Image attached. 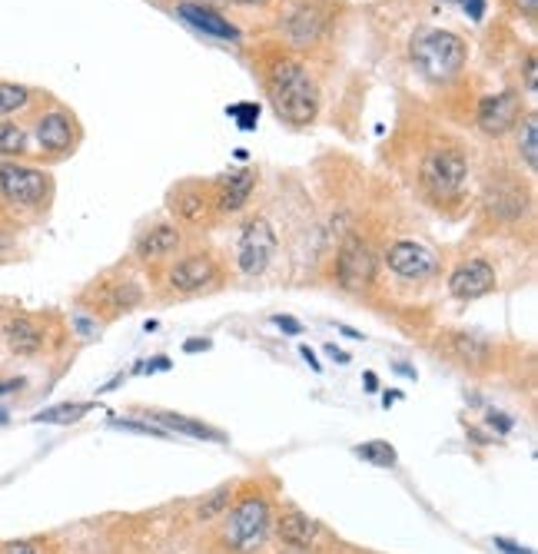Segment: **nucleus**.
Segmentation results:
<instances>
[{"label": "nucleus", "mask_w": 538, "mask_h": 554, "mask_svg": "<svg viewBox=\"0 0 538 554\" xmlns=\"http://www.w3.org/2000/svg\"><path fill=\"white\" fill-rule=\"evenodd\" d=\"M266 93L276 117L289 127H309L319 117V90L316 80L299 60L279 57L266 67Z\"/></svg>", "instance_id": "1"}, {"label": "nucleus", "mask_w": 538, "mask_h": 554, "mask_svg": "<svg viewBox=\"0 0 538 554\" xmlns=\"http://www.w3.org/2000/svg\"><path fill=\"white\" fill-rule=\"evenodd\" d=\"M409 57H412V67H416L426 80L449 83L462 73L469 50H465V40L459 34L442 30V27H429L412 37Z\"/></svg>", "instance_id": "2"}, {"label": "nucleus", "mask_w": 538, "mask_h": 554, "mask_svg": "<svg viewBox=\"0 0 538 554\" xmlns=\"http://www.w3.org/2000/svg\"><path fill=\"white\" fill-rule=\"evenodd\" d=\"M269 521H273V515H269V505L263 495H250L236 508H226V515H223L226 548L236 554H256L266 545Z\"/></svg>", "instance_id": "3"}, {"label": "nucleus", "mask_w": 538, "mask_h": 554, "mask_svg": "<svg viewBox=\"0 0 538 554\" xmlns=\"http://www.w3.org/2000/svg\"><path fill=\"white\" fill-rule=\"evenodd\" d=\"M419 180L432 200H452V196L462 193L465 180H469V160H465V153L455 143L432 146L426 160H422Z\"/></svg>", "instance_id": "4"}, {"label": "nucleus", "mask_w": 538, "mask_h": 554, "mask_svg": "<svg viewBox=\"0 0 538 554\" xmlns=\"http://www.w3.org/2000/svg\"><path fill=\"white\" fill-rule=\"evenodd\" d=\"M54 183L37 166H24L17 160H0V196L17 209H40L47 206Z\"/></svg>", "instance_id": "5"}, {"label": "nucleus", "mask_w": 538, "mask_h": 554, "mask_svg": "<svg viewBox=\"0 0 538 554\" xmlns=\"http://www.w3.org/2000/svg\"><path fill=\"white\" fill-rule=\"evenodd\" d=\"M376 269H379V259L372 253L369 239H362L359 233H349L343 243H339V253H336V286L346 289V292H362L376 282Z\"/></svg>", "instance_id": "6"}, {"label": "nucleus", "mask_w": 538, "mask_h": 554, "mask_svg": "<svg viewBox=\"0 0 538 554\" xmlns=\"http://www.w3.org/2000/svg\"><path fill=\"white\" fill-rule=\"evenodd\" d=\"M279 253V236H276V229L269 219L263 216H256L250 219V223L243 226V233H240V246H236V263H240V273L243 276H263L269 263L276 259Z\"/></svg>", "instance_id": "7"}, {"label": "nucleus", "mask_w": 538, "mask_h": 554, "mask_svg": "<svg viewBox=\"0 0 538 554\" xmlns=\"http://www.w3.org/2000/svg\"><path fill=\"white\" fill-rule=\"evenodd\" d=\"M216 282H220V266L210 253L183 256L167 269V289L177 292V296H200Z\"/></svg>", "instance_id": "8"}, {"label": "nucleus", "mask_w": 538, "mask_h": 554, "mask_svg": "<svg viewBox=\"0 0 538 554\" xmlns=\"http://www.w3.org/2000/svg\"><path fill=\"white\" fill-rule=\"evenodd\" d=\"M386 259L389 273L399 276V279H426L439 269V256L432 253L426 243H419V239H396V243H389V249L382 253Z\"/></svg>", "instance_id": "9"}, {"label": "nucleus", "mask_w": 538, "mask_h": 554, "mask_svg": "<svg viewBox=\"0 0 538 554\" xmlns=\"http://www.w3.org/2000/svg\"><path fill=\"white\" fill-rule=\"evenodd\" d=\"M482 203L489 209L492 219H499V223H519V219L529 213L532 206V196L529 190L519 183V180H509V176H499V180H492L485 186L482 193Z\"/></svg>", "instance_id": "10"}, {"label": "nucleus", "mask_w": 538, "mask_h": 554, "mask_svg": "<svg viewBox=\"0 0 538 554\" xmlns=\"http://www.w3.org/2000/svg\"><path fill=\"white\" fill-rule=\"evenodd\" d=\"M519 120H522V100L515 90L489 93V97L479 100V110H475V127L485 137H502V133L515 130Z\"/></svg>", "instance_id": "11"}, {"label": "nucleus", "mask_w": 538, "mask_h": 554, "mask_svg": "<svg viewBox=\"0 0 538 554\" xmlns=\"http://www.w3.org/2000/svg\"><path fill=\"white\" fill-rule=\"evenodd\" d=\"M34 140L40 146V153L47 156H67L77 143V123L67 110H44L34 123Z\"/></svg>", "instance_id": "12"}, {"label": "nucleus", "mask_w": 538, "mask_h": 554, "mask_svg": "<svg viewBox=\"0 0 538 554\" xmlns=\"http://www.w3.org/2000/svg\"><path fill=\"white\" fill-rule=\"evenodd\" d=\"M495 286H499V273H495V266L489 259H479V256L465 259V263H459L449 273V292L462 302L489 296Z\"/></svg>", "instance_id": "13"}, {"label": "nucleus", "mask_w": 538, "mask_h": 554, "mask_svg": "<svg viewBox=\"0 0 538 554\" xmlns=\"http://www.w3.org/2000/svg\"><path fill=\"white\" fill-rule=\"evenodd\" d=\"M183 246V233L180 226L173 223H153L150 229H143L137 236V243H133V253L143 263H160V259H170L177 249Z\"/></svg>", "instance_id": "14"}, {"label": "nucleus", "mask_w": 538, "mask_h": 554, "mask_svg": "<svg viewBox=\"0 0 538 554\" xmlns=\"http://www.w3.org/2000/svg\"><path fill=\"white\" fill-rule=\"evenodd\" d=\"M167 206L180 223H203L213 209V190L200 183H180L177 190H170Z\"/></svg>", "instance_id": "15"}, {"label": "nucleus", "mask_w": 538, "mask_h": 554, "mask_svg": "<svg viewBox=\"0 0 538 554\" xmlns=\"http://www.w3.org/2000/svg\"><path fill=\"white\" fill-rule=\"evenodd\" d=\"M256 190V173L253 170H233L230 176H223L220 183H216L213 190V206L220 209V213H240L250 203V196Z\"/></svg>", "instance_id": "16"}, {"label": "nucleus", "mask_w": 538, "mask_h": 554, "mask_svg": "<svg viewBox=\"0 0 538 554\" xmlns=\"http://www.w3.org/2000/svg\"><path fill=\"white\" fill-rule=\"evenodd\" d=\"M177 14L186 20V24H193L196 30H203V34H210L216 40H240V27L230 24L223 14H216L213 7H203V4H180Z\"/></svg>", "instance_id": "17"}, {"label": "nucleus", "mask_w": 538, "mask_h": 554, "mask_svg": "<svg viewBox=\"0 0 538 554\" xmlns=\"http://www.w3.org/2000/svg\"><path fill=\"white\" fill-rule=\"evenodd\" d=\"M326 30V14L316 7H299L293 17L286 20V37L293 47H309L323 37Z\"/></svg>", "instance_id": "18"}, {"label": "nucleus", "mask_w": 538, "mask_h": 554, "mask_svg": "<svg viewBox=\"0 0 538 554\" xmlns=\"http://www.w3.org/2000/svg\"><path fill=\"white\" fill-rule=\"evenodd\" d=\"M279 538L286 541V548H313L319 538V521L303 515V511H286L279 518Z\"/></svg>", "instance_id": "19"}, {"label": "nucleus", "mask_w": 538, "mask_h": 554, "mask_svg": "<svg viewBox=\"0 0 538 554\" xmlns=\"http://www.w3.org/2000/svg\"><path fill=\"white\" fill-rule=\"evenodd\" d=\"M4 339L17 355H34L44 346V329H40L30 316H14V319H7Z\"/></svg>", "instance_id": "20"}, {"label": "nucleus", "mask_w": 538, "mask_h": 554, "mask_svg": "<svg viewBox=\"0 0 538 554\" xmlns=\"http://www.w3.org/2000/svg\"><path fill=\"white\" fill-rule=\"evenodd\" d=\"M97 302L113 312H130L143 302V289L133 279H113V282H107V286H100Z\"/></svg>", "instance_id": "21"}, {"label": "nucleus", "mask_w": 538, "mask_h": 554, "mask_svg": "<svg viewBox=\"0 0 538 554\" xmlns=\"http://www.w3.org/2000/svg\"><path fill=\"white\" fill-rule=\"evenodd\" d=\"M515 153H519V160L525 163V170L535 173L538 170V120L535 113L529 117H522L515 123Z\"/></svg>", "instance_id": "22"}, {"label": "nucleus", "mask_w": 538, "mask_h": 554, "mask_svg": "<svg viewBox=\"0 0 538 554\" xmlns=\"http://www.w3.org/2000/svg\"><path fill=\"white\" fill-rule=\"evenodd\" d=\"M160 422L163 432H180V435H190V438H206V442H223V435L216 428H206L203 422H193V418H183V415H173V412H157L153 415Z\"/></svg>", "instance_id": "23"}, {"label": "nucleus", "mask_w": 538, "mask_h": 554, "mask_svg": "<svg viewBox=\"0 0 538 554\" xmlns=\"http://www.w3.org/2000/svg\"><path fill=\"white\" fill-rule=\"evenodd\" d=\"M452 352L459 355L462 362H472V365H485L492 359V346L472 332H455L452 336Z\"/></svg>", "instance_id": "24"}, {"label": "nucleus", "mask_w": 538, "mask_h": 554, "mask_svg": "<svg viewBox=\"0 0 538 554\" xmlns=\"http://www.w3.org/2000/svg\"><path fill=\"white\" fill-rule=\"evenodd\" d=\"M30 100H34V90L24 87V83H7L0 80V120L14 117V113L27 110Z\"/></svg>", "instance_id": "25"}, {"label": "nucleus", "mask_w": 538, "mask_h": 554, "mask_svg": "<svg viewBox=\"0 0 538 554\" xmlns=\"http://www.w3.org/2000/svg\"><path fill=\"white\" fill-rule=\"evenodd\" d=\"M27 150H30L27 130L17 127V123L0 120V160H17V156H24Z\"/></svg>", "instance_id": "26"}, {"label": "nucleus", "mask_w": 538, "mask_h": 554, "mask_svg": "<svg viewBox=\"0 0 538 554\" xmlns=\"http://www.w3.org/2000/svg\"><path fill=\"white\" fill-rule=\"evenodd\" d=\"M356 455L362 458V462L376 465V468H392L396 465V448H392L389 442H366L356 448Z\"/></svg>", "instance_id": "27"}, {"label": "nucleus", "mask_w": 538, "mask_h": 554, "mask_svg": "<svg viewBox=\"0 0 538 554\" xmlns=\"http://www.w3.org/2000/svg\"><path fill=\"white\" fill-rule=\"evenodd\" d=\"M90 412V405H54V409L34 415V422H47V425H67V422H77Z\"/></svg>", "instance_id": "28"}, {"label": "nucleus", "mask_w": 538, "mask_h": 554, "mask_svg": "<svg viewBox=\"0 0 538 554\" xmlns=\"http://www.w3.org/2000/svg\"><path fill=\"white\" fill-rule=\"evenodd\" d=\"M226 508H230V488H216L210 498L196 508V518L200 521H213V518H223Z\"/></svg>", "instance_id": "29"}, {"label": "nucleus", "mask_w": 538, "mask_h": 554, "mask_svg": "<svg viewBox=\"0 0 538 554\" xmlns=\"http://www.w3.org/2000/svg\"><path fill=\"white\" fill-rule=\"evenodd\" d=\"M455 4H459L472 20H482V14H485V0H455Z\"/></svg>", "instance_id": "30"}, {"label": "nucleus", "mask_w": 538, "mask_h": 554, "mask_svg": "<svg viewBox=\"0 0 538 554\" xmlns=\"http://www.w3.org/2000/svg\"><path fill=\"white\" fill-rule=\"evenodd\" d=\"M273 322L286 332V336H299V332H303V326H299L293 316H273Z\"/></svg>", "instance_id": "31"}, {"label": "nucleus", "mask_w": 538, "mask_h": 554, "mask_svg": "<svg viewBox=\"0 0 538 554\" xmlns=\"http://www.w3.org/2000/svg\"><path fill=\"white\" fill-rule=\"evenodd\" d=\"M4 554H37V548L30 541H14V545L4 548Z\"/></svg>", "instance_id": "32"}, {"label": "nucleus", "mask_w": 538, "mask_h": 554, "mask_svg": "<svg viewBox=\"0 0 538 554\" xmlns=\"http://www.w3.org/2000/svg\"><path fill=\"white\" fill-rule=\"evenodd\" d=\"M525 90L535 93L538 83H535V57H529V64H525Z\"/></svg>", "instance_id": "33"}, {"label": "nucleus", "mask_w": 538, "mask_h": 554, "mask_svg": "<svg viewBox=\"0 0 538 554\" xmlns=\"http://www.w3.org/2000/svg\"><path fill=\"white\" fill-rule=\"evenodd\" d=\"M515 7H519L525 17H535V10H538V0H515Z\"/></svg>", "instance_id": "34"}, {"label": "nucleus", "mask_w": 538, "mask_h": 554, "mask_svg": "<svg viewBox=\"0 0 538 554\" xmlns=\"http://www.w3.org/2000/svg\"><path fill=\"white\" fill-rule=\"evenodd\" d=\"M20 385H24V382H20V379H10V382H0V395H4V392H17V389H20Z\"/></svg>", "instance_id": "35"}, {"label": "nucleus", "mask_w": 538, "mask_h": 554, "mask_svg": "<svg viewBox=\"0 0 538 554\" xmlns=\"http://www.w3.org/2000/svg\"><path fill=\"white\" fill-rule=\"evenodd\" d=\"M200 349H210V342H200V339H193V342H186V352H200Z\"/></svg>", "instance_id": "36"}, {"label": "nucleus", "mask_w": 538, "mask_h": 554, "mask_svg": "<svg viewBox=\"0 0 538 554\" xmlns=\"http://www.w3.org/2000/svg\"><path fill=\"white\" fill-rule=\"evenodd\" d=\"M326 352H329V355H333V359H336V362H343V365H346V362H349V355H346V352H339V349H336V346H329V349H326Z\"/></svg>", "instance_id": "37"}, {"label": "nucleus", "mask_w": 538, "mask_h": 554, "mask_svg": "<svg viewBox=\"0 0 538 554\" xmlns=\"http://www.w3.org/2000/svg\"><path fill=\"white\" fill-rule=\"evenodd\" d=\"M339 332H346L349 339H362V332H356V329H349V326H339Z\"/></svg>", "instance_id": "38"}, {"label": "nucleus", "mask_w": 538, "mask_h": 554, "mask_svg": "<svg viewBox=\"0 0 538 554\" xmlns=\"http://www.w3.org/2000/svg\"><path fill=\"white\" fill-rule=\"evenodd\" d=\"M303 359H306L309 365H313V369H319V362H316V355H313V352H309V349H303Z\"/></svg>", "instance_id": "39"}, {"label": "nucleus", "mask_w": 538, "mask_h": 554, "mask_svg": "<svg viewBox=\"0 0 538 554\" xmlns=\"http://www.w3.org/2000/svg\"><path fill=\"white\" fill-rule=\"evenodd\" d=\"M366 382H369V385H366L369 392H376V389H379V385H376V375H372V372H366Z\"/></svg>", "instance_id": "40"}, {"label": "nucleus", "mask_w": 538, "mask_h": 554, "mask_svg": "<svg viewBox=\"0 0 538 554\" xmlns=\"http://www.w3.org/2000/svg\"><path fill=\"white\" fill-rule=\"evenodd\" d=\"M279 554H309L306 548H286V551H279Z\"/></svg>", "instance_id": "41"}, {"label": "nucleus", "mask_w": 538, "mask_h": 554, "mask_svg": "<svg viewBox=\"0 0 538 554\" xmlns=\"http://www.w3.org/2000/svg\"><path fill=\"white\" fill-rule=\"evenodd\" d=\"M0 422H7V412L4 409H0Z\"/></svg>", "instance_id": "42"}]
</instances>
